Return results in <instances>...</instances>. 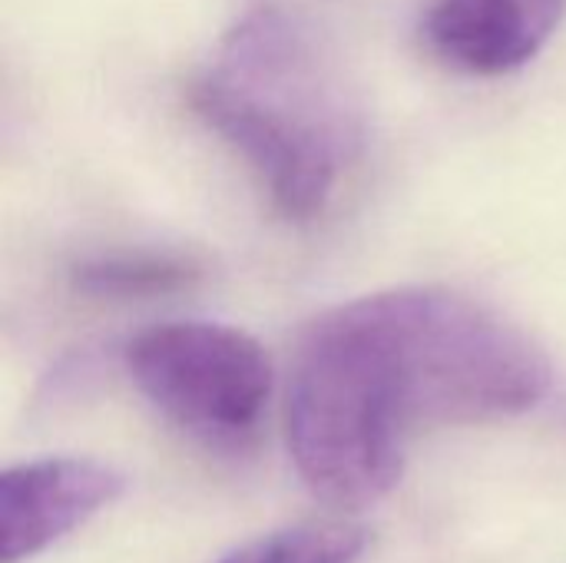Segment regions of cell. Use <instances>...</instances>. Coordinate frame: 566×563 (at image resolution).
<instances>
[{"instance_id": "cell-1", "label": "cell", "mask_w": 566, "mask_h": 563, "mask_svg": "<svg viewBox=\"0 0 566 563\" xmlns=\"http://www.w3.org/2000/svg\"><path fill=\"white\" fill-rule=\"evenodd\" d=\"M189 103L292 222L325 212L365 143L358 96L332 46L279 3H259L229 27Z\"/></svg>"}, {"instance_id": "cell-2", "label": "cell", "mask_w": 566, "mask_h": 563, "mask_svg": "<svg viewBox=\"0 0 566 563\" xmlns=\"http://www.w3.org/2000/svg\"><path fill=\"white\" fill-rule=\"evenodd\" d=\"M342 312L368 345L408 428L524 415L551 392L541 345L461 292L388 289L352 299Z\"/></svg>"}, {"instance_id": "cell-3", "label": "cell", "mask_w": 566, "mask_h": 563, "mask_svg": "<svg viewBox=\"0 0 566 563\" xmlns=\"http://www.w3.org/2000/svg\"><path fill=\"white\" fill-rule=\"evenodd\" d=\"M285 435L298 478L332 508H371L401 481L411 431L335 309L322 312L298 342Z\"/></svg>"}, {"instance_id": "cell-4", "label": "cell", "mask_w": 566, "mask_h": 563, "mask_svg": "<svg viewBox=\"0 0 566 563\" xmlns=\"http://www.w3.org/2000/svg\"><path fill=\"white\" fill-rule=\"evenodd\" d=\"M126 372L153 408L209 445L245 441L272 395V362L242 329L166 322L126 345Z\"/></svg>"}, {"instance_id": "cell-5", "label": "cell", "mask_w": 566, "mask_h": 563, "mask_svg": "<svg viewBox=\"0 0 566 563\" xmlns=\"http://www.w3.org/2000/svg\"><path fill=\"white\" fill-rule=\"evenodd\" d=\"M126 475L96 458H40L0 475V563H27L119 501Z\"/></svg>"}, {"instance_id": "cell-6", "label": "cell", "mask_w": 566, "mask_h": 563, "mask_svg": "<svg viewBox=\"0 0 566 563\" xmlns=\"http://www.w3.org/2000/svg\"><path fill=\"white\" fill-rule=\"evenodd\" d=\"M564 0H438L424 17L428 46L468 73H511L551 40Z\"/></svg>"}, {"instance_id": "cell-7", "label": "cell", "mask_w": 566, "mask_h": 563, "mask_svg": "<svg viewBox=\"0 0 566 563\" xmlns=\"http://www.w3.org/2000/svg\"><path fill=\"white\" fill-rule=\"evenodd\" d=\"M202 275L199 262L179 252H103L80 259L70 269V285L86 299H109V302H129V299H156L172 295Z\"/></svg>"}, {"instance_id": "cell-8", "label": "cell", "mask_w": 566, "mask_h": 563, "mask_svg": "<svg viewBox=\"0 0 566 563\" xmlns=\"http://www.w3.org/2000/svg\"><path fill=\"white\" fill-rule=\"evenodd\" d=\"M368 551L365 528L342 521L292 524L232 548L219 563H361Z\"/></svg>"}]
</instances>
